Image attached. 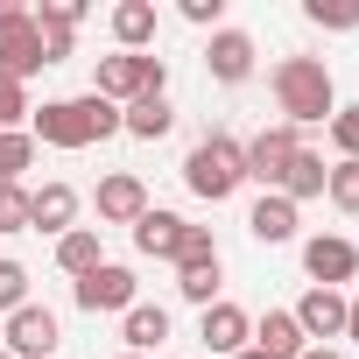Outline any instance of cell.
<instances>
[{"label": "cell", "mask_w": 359, "mask_h": 359, "mask_svg": "<svg viewBox=\"0 0 359 359\" xmlns=\"http://www.w3.org/2000/svg\"><path fill=\"white\" fill-rule=\"evenodd\" d=\"M184 240H191V219H176V212H141L134 219V247L148 254V261H184Z\"/></svg>", "instance_id": "30bf717a"}, {"label": "cell", "mask_w": 359, "mask_h": 359, "mask_svg": "<svg viewBox=\"0 0 359 359\" xmlns=\"http://www.w3.org/2000/svg\"><path fill=\"white\" fill-rule=\"evenodd\" d=\"M113 43L127 57L155 50V0H120V8H113Z\"/></svg>", "instance_id": "ac0fdd59"}, {"label": "cell", "mask_w": 359, "mask_h": 359, "mask_svg": "<svg viewBox=\"0 0 359 359\" xmlns=\"http://www.w3.org/2000/svg\"><path fill=\"white\" fill-rule=\"evenodd\" d=\"M303 275H310V289H345L359 275V247L338 233H317V240H303Z\"/></svg>", "instance_id": "52a82bcc"}, {"label": "cell", "mask_w": 359, "mask_h": 359, "mask_svg": "<svg viewBox=\"0 0 359 359\" xmlns=\"http://www.w3.org/2000/svg\"><path fill=\"white\" fill-rule=\"evenodd\" d=\"M29 113H36V106H29V85L0 71V134H22V120H29Z\"/></svg>", "instance_id": "484cf974"}, {"label": "cell", "mask_w": 359, "mask_h": 359, "mask_svg": "<svg viewBox=\"0 0 359 359\" xmlns=\"http://www.w3.org/2000/svg\"><path fill=\"white\" fill-rule=\"evenodd\" d=\"M120 338H127V352L155 359V345L169 338V310H162V303H134V310L120 317Z\"/></svg>", "instance_id": "d6986e66"}, {"label": "cell", "mask_w": 359, "mask_h": 359, "mask_svg": "<svg viewBox=\"0 0 359 359\" xmlns=\"http://www.w3.org/2000/svg\"><path fill=\"white\" fill-rule=\"evenodd\" d=\"M247 233H254L261 247H289V240H296V205H289L282 191H261V205L247 212Z\"/></svg>", "instance_id": "2e32d148"}, {"label": "cell", "mask_w": 359, "mask_h": 359, "mask_svg": "<svg viewBox=\"0 0 359 359\" xmlns=\"http://www.w3.org/2000/svg\"><path fill=\"white\" fill-rule=\"evenodd\" d=\"M22 169H36V134L29 127L22 134H0V191L22 184Z\"/></svg>", "instance_id": "cb8c5ba5"}, {"label": "cell", "mask_w": 359, "mask_h": 359, "mask_svg": "<svg viewBox=\"0 0 359 359\" xmlns=\"http://www.w3.org/2000/svg\"><path fill=\"white\" fill-rule=\"evenodd\" d=\"M324 127H331V148H338V162H359V99H352V106H338Z\"/></svg>", "instance_id": "4316f807"}, {"label": "cell", "mask_w": 359, "mask_h": 359, "mask_svg": "<svg viewBox=\"0 0 359 359\" xmlns=\"http://www.w3.org/2000/svg\"><path fill=\"white\" fill-rule=\"evenodd\" d=\"M57 345H64V331H57V310H43V303H22L8 317V338H0V352H15V359H57Z\"/></svg>", "instance_id": "5b68a950"}, {"label": "cell", "mask_w": 359, "mask_h": 359, "mask_svg": "<svg viewBox=\"0 0 359 359\" xmlns=\"http://www.w3.org/2000/svg\"><path fill=\"white\" fill-rule=\"evenodd\" d=\"M198 338H205V352H219V359H233V352H247L254 345V317L240 310V303H212L205 310V324H198Z\"/></svg>", "instance_id": "9c48e42d"}, {"label": "cell", "mask_w": 359, "mask_h": 359, "mask_svg": "<svg viewBox=\"0 0 359 359\" xmlns=\"http://www.w3.org/2000/svg\"><path fill=\"white\" fill-rule=\"evenodd\" d=\"M289 317H296V331H303L310 345L345 338V289H303V303H296Z\"/></svg>", "instance_id": "ba28073f"}, {"label": "cell", "mask_w": 359, "mask_h": 359, "mask_svg": "<svg viewBox=\"0 0 359 359\" xmlns=\"http://www.w3.org/2000/svg\"><path fill=\"white\" fill-rule=\"evenodd\" d=\"M184 184H191L205 205H226V198L247 184V155H240V141H233V134H205V141L184 155Z\"/></svg>", "instance_id": "3957f363"}, {"label": "cell", "mask_w": 359, "mask_h": 359, "mask_svg": "<svg viewBox=\"0 0 359 359\" xmlns=\"http://www.w3.org/2000/svg\"><path fill=\"white\" fill-rule=\"evenodd\" d=\"M345 338H359V296H345Z\"/></svg>", "instance_id": "d6a6232c"}, {"label": "cell", "mask_w": 359, "mask_h": 359, "mask_svg": "<svg viewBox=\"0 0 359 359\" xmlns=\"http://www.w3.org/2000/svg\"><path fill=\"white\" fill-rule=\"evenodd\" d=\"M233 359H261V352H254V345H247V352H233Z\"/></svg>", "instance_id": "e575fe53"}, {"label": "cell", "mask_w": 359, "mask_h": 359, "mask_svg": "<svg viewBox=\"0 0 359 359\" xmlns=\"http://www.w3.org/2000/svg\"><path fill=\"white\" fill-rule=\"evenodd\" d=\"M268 85H275V106H282V127H324L331 113H338V85H331V64L324 57H282L275 71H268Z\"/></svg>", "instance_id": "7a4b0ae2"}, {"label": "cell", "mask_w": 359, "mask_h": 359, "mask_svg": "<svg viewBox=\"0 0 359 359\" xmlns=\"http://www.w3.org/2000/svg\"><path fill=\"white\" fill-rule=\"evenodd\" d=\"M0 233H29V191L22 184L0 191Z\"/></svg>", "instance_id": "f546056e"}, {"label": "cell", "mask_w": 359, "mask_h": 359, "mask_svg": "<svg viewBox=\"0 0 359 359\" xmlns=\"http://www.w3.org/2000/svg\"><path fill=\"white\" fill-rule=\"evenodd\" d=\"M303 359H345V352H338V345H310Z\"/></svg>", "instance_id": "836d02e7"}, {"label": "cell", "mask_w": 359, "mask_h": 359, "mask_svg": "<svg viewBox=\"0 0 359 359\" xmlns=\"http://www.w3.org/2000/svg\"><path fill=\"white\" fill-rule=\"evenodd\" d=\"M205 71H212L219 85H247V78H254V36H247V29H219V36L205 43Z\"/></svg>", "instance_id": "8fae6325"}, {"label": "cell", "mask_w": 359, "mask_h": 359, "mask_svg": "<svg viewBox=\"0 0 359 359\" xmlns=\"http://www.w3.org/2000/svg\"><path fill=\"white\" fill-rule=\"evenodd\" d=\"M29 134L36 148H92V141H113L120 134V106H106L99 92H78V99H43L29 113Z\"/></svg>", "instance_id": "6da1fadb"}, {"label": "cell", "mask_w": 359, "mask_h": 359, "mask_svg": "<svg viewBox=\"0 0 359 359\" xmlns=\"http://www.w3.org/2000/svg\"><path fill=\"white\" fill-rule=\"evenodd\" d=\"M71 296H78V310H92V317H106V310H134L141 296H134V268H120V261H99L85 282H71Z\"/></svg>", "instance_id": "8992f818"}, {"label": "cell", "mask_w": 359, "mask_h": 359, "mask_svg": "<svg viewBox=\"0 0 359 359\" xmlns=\"http://www.w3.org/2000/svg\"><path fill=\"white\" fill-rule=\"evenodd\" d=\"M296 148H303V134H296V127H282V120H275V127H261L254 141H240V155H247V184L275 191V184H282V169L296 162Z\"/></svg>", "instance_id": "277c9868"}, {"label": "cell", "mask_w": 359, "mask_h": 359, "mask_svg": "<svg viewBox=\"0 0 359 359\" xmlns=\"http://www.w3.org/2000/svg\"><path fill=\"white\" fill-rule=\"evenodd\" d=\"M0 359H15V352H0Z\"/></svg>", "instance_id": "8d00e7d4"}, {"label": "cell", "mask_w": 359, "mask_h": 359, "mask_svg": "<svg viewBox=\"0 0 359 359\" xmlns=\"http://www.w3.org/2000/svg\"><path fill=\"white\" fill-rule=\"evenodd\" d=\"M50 57H43V29H36V15H22L15 29H0V71H8V78H36Z\"/></svg>", "instance_id": "4fadbf2b"}, {"label": "cell", "mask_w": 359, "mask_h": 359, "mask_svg": "<svg viewBox=\"0 0 359 359\" xmlns=\"http://www.w3.org/2000/svg\"><path fill=\"white\" fill-rule=\"evenodd\" d=\"M78 226V191L71 184H43V191H29V233H71Z\"/></svg>", "instance_id": "9a60e30c"}, {"label": "cell", "mask_w": 359, "mask_h": 359, "mask_svg": "<svg viewBox=\"0 0 359 359\" xmlns=\"http://www.w3.org/2000/svg\"><path fill=\"white\" fill-rule=\"evenodd\" d=\"M148 212V184L134 169H113L106 184H99V226H134Z\"/></svg>", "instance_id": "5bb4252c"}, {"label": "cell", "mask_w": 359, "mask_h": 359, "mask_svg": "<svg viewBox=\"0 0 359 359\" xmlns=\"http://www.w3.org/2000/svg\"><path fill=\"white\" fill-rule=\"evenodd\" d=\"M254 352H261V359H303V352H310V338L296 331V317H289V310H268V317L254 324Z\"/></svg>", "instance_id": "e0dca14e"}, {"label": "cell", "mask_w": 359, "mask_h": 359, "mask_svg": "<svg viewBox=\"0 0 359 359\" xmlns=\"http://www.w3.org/2000/svg\"><path fill=\"white\" fill-rule=\"evenodd\" d=\"M176 127V106L169 99H134V106H120V134H134V141H162Z\"/></svg>", "instance_id": "44dd1931"}, {"label": "cell", "mask_w": 359, "mask_h": 359, "mask_svg": "<svg viewBox=\"0 0 359 359\" xmlns=\"http://www.w3.org/2000/svg\"><path fill=\"white\" fill-rule=\"evenodd\" d=\"M22 303H29V268H22V261H8V254H0V310L15 317Z\"/></svg>", "instance_id": "f1b7e54d"}, {"label": "cell", "mask_w": 359, "mask_h": 359, "mask_svg": "<svg viewBox=\"0 0 359 359\" xmlns=\"http://www.w3.org/2000/svg\"><path fill=\"white\" fill-rule=\"evenodd\" d=\"M324 198H331L345 219H359V162H331V176H324Z\"/></svg>", "instance_id": "d4e9b609"}, {"label": "cell", "mask_w": 359, "mask_h": 359, "mask_svg": "<svg viewBox=\"0 0 359 359\" xmlns=\"http://www.w3.org/2000/svg\"><path fill=\"white\" fill-rule=\"evenodd\" d=\"M22 15H29V8H22V0H0V29H15Z\"/></svg>", "instance_id": "1f68e13d"}, {"label": "cell", "mask_w": 359, "mask_h": 359, "mask_svg": "<svg viewBox=\"0 0 359 359\" xmlns=\"http://www.w3.org/2000/svg\"><path fill=\"white\" fill-rule=\"evenodd\" d=\"M324 176H331L324 155H317V148H296V162L282 169V184H275V191H282L289 205H303V198H324Z\"/></svg>", "instance_id": "ffe728a7"}, {"label": "cell", "mask_w": 359, "mask_h": 359, "mask_svg": "<svg viewBox=\"0 0 359 359\" xmlns=\"http://www.w3.org/2000/svg\"><path fill=\"white\" fill-rule=\"evenodd\" d=\"M78 22H85V0H43L36 8V29H43V57L64 64L78 50Z\"/></svg>", "instance_id": "7c38bea8"}, {"label": "cell", "mask_w": 359, "mask_h": 359, "mask_svg": "<svg viewBox=\"0 0 359 359\" xmlns=\"http://www.w3.org/2000/svg\"><path fill=\"white\" fill-rule=\"evenodd\" d=\"M176 296L198 303V310H212L219 303V254L212 261H176Z\"/></svg>", "instance_id": "603a6c76"}, {"label": "cell", "mask_w": 359, "mask_h": 359, "mask_svg": "<svg viewBox=\"0 0 359 359\" xmlns=\"http://www.w3.org/2000/svg\"><path fill=\"white\" fill-rule=\"evenodd\" d=\"M303 15L317 22V29H359V0H303Z\"/></svg>", "instance_id": "83f0119b"}, {"label": "cell", "mask_w": 359, "mask_h": 359, "mask_svg": "<svg viewBox=\"0 0 359 359\" xmlns=\"http://www.w3.org/2000/svg\"><path fill=\"white\" fill-rule=\"evenodd\" d=\"M184 22H191V29H212V36H219V22H226V0H184Z\"/></svg>", "instance_id": "4dcf8cb0"}, {"label": "cell", "mask_w": 359, "mask_h": 359, "mask_svg": "<svg viewBox=\"0 0 359 359\" xmlns=\"http://www.w3.org/2000/svg\"><path fill=\"white\" fill-rule=\"evenodd\" d=\"M99 261H106V254H99V226H71V233L57 240V268H64L71 282H85Z\"/></svg>", "instance_id": "7402d4cb"}, {"label": "cell", "mask_w": 359, "mask_h": 359, "mask_svg": "<svg viewBox=\"0 0 359 359\" xmlns=\"http://www.w3.org/2000/svg\"><path fill=\"white\" fill-rule=\"evenodd\" d=\"M120 359H141V352H120Z\"/></svg>", "instance_id": "d590c367"}]
</instances>
